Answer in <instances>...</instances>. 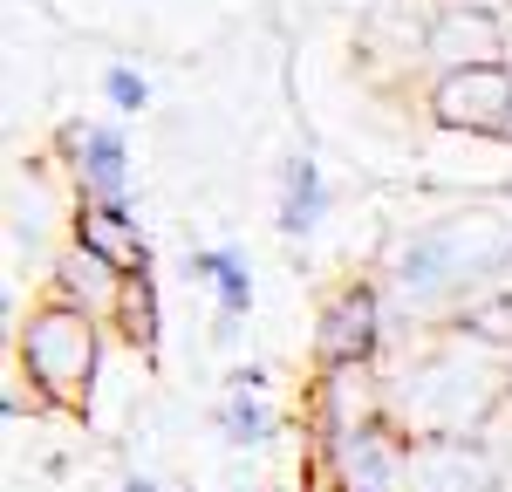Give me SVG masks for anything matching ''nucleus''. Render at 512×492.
Segmentation results:
<instances>
[{
	"instance_id": "20",
	"label": "nucleus",
	"mask_w": 512,
	"mask_h": 492,
	"mask_svg": "<svg viewBox=\"0 0 512 492\" xmlns=\"http://www.w3.org/2000/svg\"><path fill=\"white\" fill-rule=\"evenodd\" d=\"M465 7H492V14H506V21H512V0H465Z\"/></svg>"
},
{
	"instance_id": "1",
	"label": "nucleus",
	"mask_w": 512,
	"mask_h": 492,
	"mask_svg": "<svg viewBox=\"0 0 512 492\" xmlns=\"http://www.w3.org/2000/svg\"><path fill=\"white\" fill-rule=\"evenodd\" d=\"M383 390L403 438H492L512 410V349L465 322L403 328L396 356H383Z\"/></svg>"
},
{
	"instance_id": "7",
	"label": "nucleus",
	"mask_w": 512,
	"mask_h": 492,
	"mask_svg": "<svg viewBox=\"0 0 512 492\" xmlns=\"http://www.w3.org/2000/svg\"><path fill=\"white\" fill-rule=\"evenodd\" d=\"M431 21L437 0H369L355 21V55L369 76H403L431 69Z\"/></svg>"
},
{
	"instance_id": "15",
	"label": "nucleus",
	"mask_w": 512,
	"mask_h": 492,
	"mask_svg": "<svg viewBox=\"0 0 512 492\" xmlns=\"http://www.w3.org/2000/svg\"><path fill=\"white\" fill-rule=\"evenodd\" d=\"M185 274L219 287V315H246V308H253V274H246V260H239L233 246H205V253H192Z\"/></svg>"
},
{
	"instance_id": "6",
	"label": "nucleus",
	"mask_w": 512,
	"mask_h": 492,
	"mask_svg": "<svg viewBox=\"0 0 512 492\" xmlns=\"http://www.w3.org/2000/svg\"><path fill=\"white\" fill-rule=\"evenodd\" d=\"M301 417L315 431V445H335L349 431H369L390 417V390H383V363H342V369H315Z\"/></svg>"
},
{
	"instance_id": "16",
	"label": "nucleus",
	"mask_w": 512,
	"mask_h": 492,
	"mask_svg": "<svg viewBox=\"0 0 512 492\" xmlns=\"http://www.w3.org/2000/svg\"><path fill=\"white\" fill-rule=\"evenodd\" d=\"M110 335H117L123 349H137V356H158V281L151 274H130Z\"/></svg>"
},
{
	"instance_id": "4",
	"label": "nucleus",
	"mask_w": 512,
	"mask_h": 492,
	"mask_svg": "<svg viewBox=\"0 0 512 492\" xmlns=\"http://www.w3.org/2000/svg\"><path fill=\"white\" fill-rule=\"evenodd\" d=\"M390 342V294L376 281V267L342 274L321 287L315 301V335H308V363L315 369H342V363H383Z\"/></svg>"
},
{
	"instance_id": "13",
	"label": "nucleus",
	"mask_w": 512,
	"mask_h": 492,
	"mask_svg": "<svg viewBox=\"0 0 512 492\" xmlns=\"http://www.w3.org/2000/svg\"><path fill=\"white\" fill-rule=\"evenodd\" d=\"M69 240L89 246V253H103V260L123 267V274H151V246H144V233H137L130 205L76 199V205H69Z\"/></svg>"
},
{
	"instance_id": "18",
	"label": "nucleus",
	"mask_w": 512,
	"mask_h": 492,
	"mask_svg": "<svg viewBox=\"0 0 512 492\" xmlns=\"http://www.w3.org/2000/svg\"><path fill=\"white\" fill-rule=\"evenodd\" d=\"M103 96H110L117 110H144V103H151V82H144V69H130V62H110V69H103Z\"/></svg>"
},
{
	"instance_id": "10",
	"label": "nucleus",
	"mask_w": 512,
	"mask_h": 492,
	"mask_svg": "<svg viewBox=\"0 0 512 492\" xmlns=\"http://www.w3.org/2000/svg\"><path fill=\"white\" fill-rule=\"evenodd\" d=\"M506 472L485 438H410L403 492H499Z\"/></svg>"
},
{
	"instance_id": "9",
	"label": "nucleus",
	"mask_w": 512,
	"mask_h": 492,
	"mask_svg": "<svg viewBox=\"0 0 512 492\" xmlns=\"http://www.w3.org/2000/svg\"><path fill=\"white\" fill-rule=\"evenodd\" d=\"M512 62V21L492 7H465V0H437L431 21V76L444 69H499Z\"/></svg>"
},
{
	"instance_id": "5",
	"label": "nucleus",
	"mask_w": 512,
	"mask_h": 492,
	"mask_svg": "<svg viewBox=\"0 0 512 492\" xmlns=\"http://www.w3.org/2000/svg\"><path fill=\"white\" fill-rule=\"evenodd\" d=\"M424 117H431L444 137H492V144H506L512 62H499V69H444V76H424Z\"/></svg>"
},
{
	"instance_id": "2",
	"label": "nucleus",
	"mask_w": 512,
	"mask_h": 492,
	"mask_svg": "<svg viewBox=\"0 0 512 492\" xmlns=\"http://www.w3.org/2000/svg\"><path fill=\"white\" fill-rule=\"evenodd\" d=\"M512 274V212L499 205H458L437 212L417 233L390 240V253L376 260V281L390 294V328H437L458 322L478 294Z\"/></svg>"
},
{
	"instance_id": "14",
	"label": "nucleus",
	"mask_w": 512,
	"mask_h": 492,
	"mask_svg": "<svg viewBox=\"0 0 512 492\" xmlns=\"http://www.w3.org/2000/svg\"><path fill=\"white\" fill-rule=\"evenodd\" d=\"M321 212H328V192H321L315 158H287V171H280V233L308 240L321 226Z\"/></svg>"
},
{
	"instance_id": "21",
	"label": "nucleus",
	"mask_w": 512,
	"mask_h": 492,
	"mask_svg": "<svg viewBox=\"0 0 512 492\" xmlns=\"http://www.w3.org/2000/svg\"><path fill=\"white\" fill-rule=\"evenodd\" d=\"M506 144H512V123H506Z\"/></svg>"
},
{
	"instance_id": "11",
	"label": "nucleus",
	"mask_w": 512,
	"mask_h": 492,
	"mask_svg": "<svg viewBox=\"0 0 512 492\" xmlns=\"http://www.w3.org/2000/svg\"><path fill=\"white\" fill-rule=\"evenodd\" d=\"M62 164H69V192L103 205H130V144L110 123H69L62 130Z\"/></svg>"
},
{
	"instance_id": "8",
	"label": "nucleus",
	"mask_w": 512,
	"mask_h": 492,
	"mask_svg": "<svg viewBox=\"0 0 512 492\" xmlns=\"http://www.w3.org/2000/svg\"><path fill=\"white\" fill-rule=\"evenodd\" d=\"M315 465H321V492H403L410 438L383 417L369 431H349L335 445H315Z\"/></svg>"
},
{
	"instance_id": "12",
	"label": "nucleus",
	"mask_w": 512,
	"mask_h": 492,
	"mask_svg": "<svg viewBox=\"0 0 512 492\" xmlns=\"http://www.w3.org/2000/svg\"><path fill=\"white\" fill-rule=\"evenodd\" d=\"M123 287H130L123 267H110L103 253H89V246H76V240H62L55 260H48L41 294H55V301H69V308H82V315H96V322L110 328L117 308H123Z\"/></svg>"
},
{
	"instance_id": "17",
	"label": "nucleus",
	"mask_w": 512,
	"mask_h": 492,
	"mask_svg": "<svg viewBox=\"0 0 512 492\" xmlns=\"http://www.w3.org/2000/svg\"><path fill=\"white\" fill-rule=\"evenodd\" d=\"M253 383H260V376H239V383H233V397L219 404V431H226L233 445H260V438L274 431V410L253 397Z\"/></svg>"
},
{
	"instance_id": "19",
	"label": "nucleus",
	"mask_w": 512,
	"mask_h": 492,
	"mask_svg": "<svg viewBox=\"0 0 512 492\" xmlns=\"http://www.w3.org/2000/svg\"><path fill=\"white\" fill-rule=\"evenodd\" d=\"M123 492H158V479H144V472H130V479H123Z\"/></svg>"
},
{
	"instance_id": "3",
	"label": "nucleus",
	"mask_w": 512,
	"mask_h": 492,
	"mask_svg": "<svg viewBox=\"0 0 512 492\" xmlns=\"http://www.w3.org/2000/svg\"><path fill=\"white\" fill-rule=\"evenodd\" d=\"M103 342H110V328L96 322V315H82L69 301L41 294V301H28V315H14V349H7V363L28 376V390H35L55 417H82L89 397H96Z\"/></svg>"
}]
</instances>
